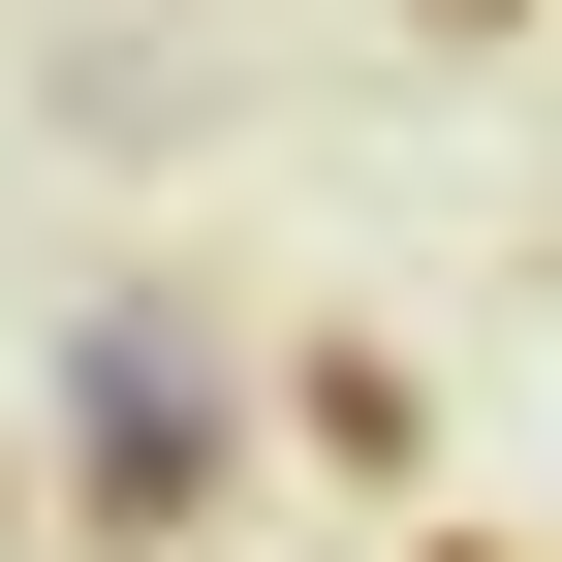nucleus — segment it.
Returning a JSON list of instances; mask_svg holds the SVG:
<instances>
[{
    "mask_svg": "<svg viewBox=\"0 0 562 562\" xmlns=\"http://www.w3.org/2000/svg\"><path fill=\"white\" fill-rule=\"evenodd\" d=\"M220 469H250V406H220L188 313H94L63 344V531H220Z\"/></svg>",
    "mask_w": 562,
    "mask_h": 562,
    "instance_id": "1",
    "label": "nucleus"
},
{
    "mask_svg": "<svg viewBox=\"0 0 562 562\" xmlns=\"http://www.w3.org/2000/svg\"><path fill=\"white\" fill-rule=\"evenodd\" d=\"M281 406H313V469H375V501H406V469H438V375H406V344H313V375H281Z\"/></svg>",
    "mask_w": 562,
    "mask_h": 562,
    "instance_id": "2",
    "label": "nucleus"
},
{
    "mask_svg": "<svg viewBox=\"0 0 562 562\" xmlns=\"http://www.w3.org/2000/svg\"><path fill=\"white\" fill-rule=\"evenodd\" d=\"M438 562H531V531H438Z\"/></svg>",
    "mask_w": 562,
    "mask_h": 562,
    "instance_id": "3",
    "label": "nucleus"
}]
</instances>
